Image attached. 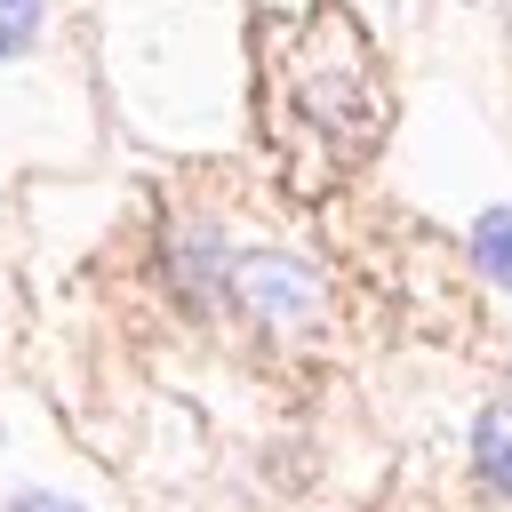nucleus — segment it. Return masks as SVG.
Listing matches in <instances>:
<instances>
[{"label": "nucleus", "instance_id": "obj_3", "mask_svg": "<svg viewBox=\"0 0 512 512\" xmlns=\"http://www.w3.org/2000/svg\"><path fill=\"white\" fill-rule=\"evenodd\" d=\"M168 288H176V304L184 312H216L224 304V272H232V248H224V232L208 224V216H192V224H168Z\"/></svg>", "mask_w": 512, "mask_h": 512}, {"label": "nucleus", "instance_id": "obj_6", "mask_svg": "<svg viewBox=\"0 0 512 512\" xmlns=\"http://www.w3.org/2000/svg\"><path fill=\"white\" fill-rule=\"evenodd\" d=\"M40 8H48V0H0V56H16V48L40 32Z\"/></svg>", "mask_w": 512, "mask_h": 512}, {"label": "nucleus", "instance_id": "obj_7", "mask_svg": "<svg viewBox=\"0 0 512 512\" xmlns=\"http://www.w3.org/2000/svg\"><path fill=\"white\" fill-rule=\"evenodd\" d=\"M8 512H88V504H72V496H48V488H16V496H8Z\"/></svg>", "mask_w": 512, "mask_h": 512}, {"label": "nucleus", "instance_id": "obj_5", "mask_svg": "<svg viewBox=\"0 0 512 512\" xmlns=\"http://www.w3.org/2000/svg\"><path fill=\"white\" fill-rule=\"evenodd\" d=\"M464 256H472V264H480L496 288H512V200H496V208H480V216H472Z\"/></svg>", "mask_w": 512, "mask_h": 512}, {"label": "nucleus", "instance_id": "obj_1", "mask_svg": "<svg viewBox=\"0 0 512 512\" xmlns=\"http://www.w3.org/2000/svg\"><path fill=\"white\" fill-rule=\"evenodd\" d=\"M264 120H272V144L288 152L296 184L344 176V168L376 144V120H384L368 40H360L344 16H304L296 32H272Z\"/></svg>", "mask_w": 512, "mask_h": 512}, {"label": "nucleus", "instance_id": "obj_4", "mask_svg": "<svg viewBox=\"0 0 512 512\" xmlns=\"http://www.w3.org/2000/svg\"><path fill=\"white\" fill-rule=\"evenodd\" d=\"M472 464H480V480L512 504V408H504V400L480 408V424H472Z\"/></svg>", "mask_w": 512, "mask_h": 512}, {"label": "nucleus", "instance_id": "obj_2", "mask_svg": "<svg viewBox=\"0 0 512 512\" xmlns=\"http://www.w3.org/2000/svg\"><path fill=\"white\" fill-rule=\"evenodd\" d=\"M224 304H232L240 320L272 328V336H296V328H312V320H320L328 288H320V272H312L304 256H288V248H232Z\"/></svg>", "mask_w": 512, "mask_h": 512}]
</instances>
